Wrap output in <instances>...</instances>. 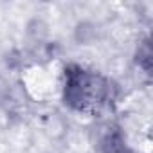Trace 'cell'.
I'll return each instance as SVG.
<instances>
[{
	"mask_svg": "<svg viewBox=\"0 0 153 153\" xmlns=\"http://www.w3.org/2000/svg\"><path fill=\"white\" fill-rule=\"evenodd\" d=\"M65 103L78 110L97 114L115 101V87L105 76L87 70L78 65L65 68V87H63Z\"/></svg>",
	"mask_w": 153,
	"mask_h": 153,
	"instance_id": "cell-1",
	"label": "cell"
}]
</instances>
